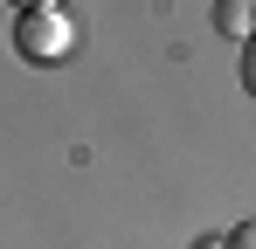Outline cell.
<instances>
[{"instance_id":"cell-1","label":"cell","mask_w":256,"mask_h":249,"mask_svg":"<svg viewBox=\"0 0 256 249\" xmlns=\"http://www.w3.org/2000/svg\"><path fill=\"white\" fill-rule=\"evenodd\" d=\"M70 48H76V21H70L62 7H28V14L14 21V56L35 62V70L70 62Z\"/></svg>"},{"instance_id":"cell-2","label":"cell","mask_w":256,"mask_h":249,"mask_svg":"<svg viewBox=\"0 0 256 249\" xmlns=\"http://www.w3.org/2000/svg\"><path fill=\"white\" fill-rule=\"evenodd\" d=\"M214 35H228V42H250L256 35V0H214Z\"/></svg>"},{"instance_id":"cell-3","label":"cell","mask_w":256,"mask_h":249,"mask_svg":"<svg viewBox=\"0 0 256 249\" xmlns=\"http://www.w3.org/2000/svg\"><path fill=\"white\" fill-rule=\"evenodd\" d=\"M236 76H242V90H250V97H256V35L242 42V62H236Z\"/></svg>"},{"instance_id":"cell-4","label":"cell","mask_w":256,"mask_h":249,"mask_svg":"<svg viewBox=\"0 0 256 249\" xmlns=\"http://www.w3.org/2000/svg\"><path fill=\"white\" fill-rule=\"evenodd\" d=\"M222 249H256V222H236V228H228V242Z\"/></svg>"},{"instance_id":"cell-5","label":"cell","mask_w":256,"mask_h":249,"mask_svg":"<svg viewBox=\"0 0 256 249\" xmlns=\"http://www.w3.org/2000/svg\"><path fill=\"white\" fill-rule=\"evenodd\" d=\"M14 7H21V14H28V7H56V0H14Z\"/></svg>"}]
</instances>
